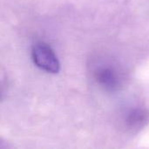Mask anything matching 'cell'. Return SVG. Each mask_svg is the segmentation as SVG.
I'll return each mask as SVG.
<instances>
[{"mask_svg":"<svg viewBox=\"0 0 149 149\" xmlns=\"http://www.w3.org/2000/svg\"><path fill=\"white\" fill-rule=\"evenodd\" d=\"M91 77L94 83L107 93L119 91L124 84V72L115 62L107 58H97L91 63Z\"/></svg>","mask_w":149,"mask_h":149,"instance_id":"obj_1","label":"cell"},{"mask_svg":"<svg viewBox=\"0 0 149 149\" xmlns=\"http://www.w3.org/2000/svg\"><path fill=\"white\" fill-rule=\"evenodd\" d=\"M31 58L40 70L52 74L60 71V62L53 49L44 41L36 42L31 48Z\"/></svg>","mask_w":149,"mask_h":149,"instance_id":"obj_2","label":"cell"},{"mask_svg":"<svg viewBox=\"0 0 149 149\" xmlns=\"http://www.w3.org/2000/svg\"><path fill=\"white\" fill-rule=\"evenodd\" d=\"M148 120V113L145 110L141 108L131 109L128 111L127 118L125 119L127 125L130 128L138 127L143 125Z\"/></svg>","mask_w":149,"mask_h":149,"instance_id":"obj_3","label":"cell"}]
</instances>
